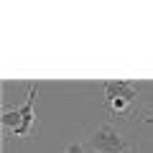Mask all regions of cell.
<instances>
[{"label":"cell","mask_w":153,"mask_h":153,"mask_svg":"<svg viewBox=\"0 0 153 153\" xmlns=\"http://www.w3.org/2000/svg\"><path fill=\"white\" fill-rule=\"evenodd\" d=\"M87 146L97 153H128L130 143L115 130L110 123H102L97 130H92V135L87 138Z\"/></svg>","instance_id":"6da1fadb"},{"label":"cell","mask_w":153,"mask_h":153,"mask_svg":"<svg viewBox=\"0 0 153 153\" xmlns=\"http://www.w3.org/2000/svg\"><path fill=\"white\" fill-rule=\"evenodd\" d=\"M36 97H38V82H33V84H31V89H28L26 102H23L21 107H16V110H18V115H21V125L13 130V135H18V138H28V135H31L33 125H36V115H33V105H36Z\"/></svg>","instance_id":"7a4b0ae2"},{"label":"cell","mask_w":153,"mask_h":153,"mask_svg":"<svg viewBox=\"0 0 153 153\" xmlns=\"http://www.w3.org/2000/svg\"><path fill=\"white\" fill-rule=\"evenodd\" d=\"M64 153H87V148H84L82 146V143H71V146L69 148H66V151Z\"/></svg>","instance_id":"3957f363"},{"label":"cell","mask_w":153,"mask_h":153,"mask_svg":"<svg viewBox=\"0 0 153 153\" xmlns=\"http://www.w3.org/2000/svg\"><path fill=\"white\" fill-rule=\"evenodd\" d=\"M143 120H146V123H153V115H148V117H143Z\"/></svg>","instance_id":"277c9868"}]
</instances>
